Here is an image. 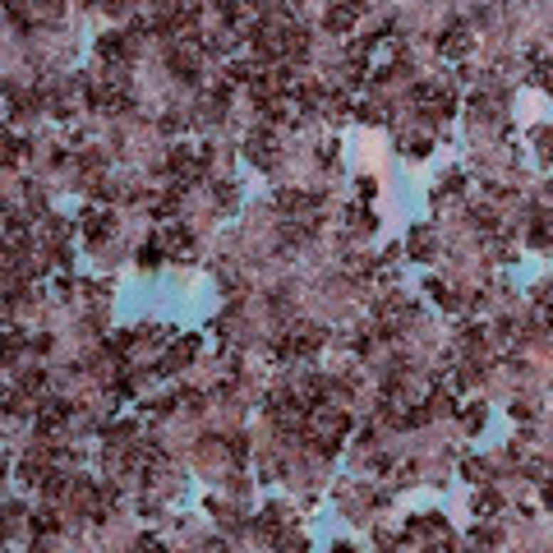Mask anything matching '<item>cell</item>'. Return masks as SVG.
Masks as SVG:
<instances>
[{
    "label": "cell",
    "mask_w": 553,
    "mask_h": 553,
    "mask_svg": "<svg viewBox=\"0 0 553 553\" xmlns=\"http://www.w3.org/2000/svg\"><path fill=\"white\" fill-rule=\"evenodd\" d=\"M535 300H539V323L553 327V286H549V290H539Z\"/></svg>",
    "instance_id": "16"
},
{
    "label": "cell",
    "mask_w": 553,
    "mask_h": 553,
    "mask_svg": "<svg viewBox=\"0 0 553 553\" xmlns=\"http://www.w3.org/2000/svg\"><path fill=\"white\" fill-rule=\"evenodd\" d=\"M226 452H231V457H236V461H245V452H249V438H245V433H236Z\"/></svg>",
    "instance_id": "25"
},
{
    "label": "cell",
    "mask_w": 553,
    "mask_h": 553,
    "mask_svg": "<svg viewBox=\"0 0 553 553\" xmlns=\"http://www.w3.org/2000/svg\"><path fill=\"white\" fill-rule=\"evenodd\" d=\"M83 236H88V245H102V240L111 236V217H106V212H88V217H83Z\"/></svg>",
    "instance_id": "6"
},
{
    "label": "cell",
    "mask_w": 553,
    "mask_h": 553,
    "mask_svg": "<svg viewBox=\"0 0 553 553\" xmlns=\"http://www.w3.org/2000/svg\"><path fill=\"white\" fill-rule=\"evenodd\" d=\"M194 355H199V337H180V342L176 346H171V351L167 355H162V374H171V369H180V364H189L194 360Z\"/></svg>",
    "instance_id": "1"
},
{
    "label": "cell",
    "mask_w": 553,
    "mask_h": 553,
    "mask_svg": "<svg viewBox=\"0 0 553 553\" xmlns=\"http://www.w3.org/2000/svg\"><path fill=\"white\" fill-rule=\"evenodd\" d=\"M314 236V226H286L281 231V245H300V240H309Z\"/></svg>",
    "instance_id": "18"
},
{
    "label": "cell",
    "mask_w": 553,
    "mask_h": 553,
    "mask_svg": "<svg viewBox=\"0 0 553 553\" xmlns=\"http://www.w3.org/2000/svg\"><path fill=\"white\" fill-rule=\"evenodd\" d=\"M355 19H360V9H355V5H342V9H332V14H327V28H332V33H351Z\"/></svg>",
    "instance_id": "11"
},
{
    "label": "cell",
    "mask_w": 553,
    "mask_h": 553,
    "mask_svg": "<svg viewBox=\"0 0 553 553\" xmlns=\"http://www.w3.org/2000/svg\"><path fill=\"white\" fill-rule=\"evenodd\" d=\"M171 70L180 74V83H199V51H189V46H171Z\"/></svg>",
    "instance_id": "2"
},
{
    "label": "cell",
    "mask_w": 553,
    "mask_h": 553,
    "mask_svg": "<svg viewBox=\"0 0 553 553\" xmlns=\"http://www.w3.org/2000/svg\"><path fill=\"white\" fill-rule=\"evenodd\" d=\"M157 130H162V134H176V130H184V115H162V120H157Z\"/></svg>",
    "instance_id": "26"
},
{
    "label": "cell",
    "mask_w": 553,
    "mask_h": 553,
    "mask_svg": "<svg viewBox=\"0 0 553 553\" xmlns=\"http://www.w3.org/2000/svg\"><path fill=\"white\" fill-rule=\"evenodd\" d=\"M429 249H433V236L424 226H415L411 231V254H429Z\"/></svg>",
    "instance_id": "15"
},
{
    "label": "cell",
    "mask_w": 553,
    "mask_h": 553,
    "mask_svg": "<svg viewBox=\"0 0 553 553\" xmlns=\"http://www.w3.org/2000/svg\"><path fill=\"white\" fill-rule=\"evenodd\" d=\"M475 544H498V530H493V526H480V530H475Z\"/></svg>",
    "instance_id": "27"
},
{
    "label": "cell",
    "mask_w": 553,
    "mask_h": 553,
    "mask_svg": "<svg viewBox=\"0 0 553 553\" xmlns=\"http://www.w3.org/2000/svg\"><path fill=\"white\" fill-rule=\"evenodd\" d=\"M162 245L171 249V254H180V258H189V249H194V236L184 226H167V236H162Z\"/></svg>",
    "instance_id": "7"
},
{
    "label": "cell",
    "mask_w": 553,
    "mask_h": 553,
    "mask_svg": "<svg viewBox=\"0 0 553 553\" xmlns=\"http://www.w3.org/2000/svg\"><path fill=\"white\" fill-rule=\"evenodd\" d=\"M56 526H60V517H56V507H42V512H33V530H37V535H51Z\"/></svg>",
    "instance_id": "12"
},
{
    "label": "cell",
    "mask_w": 553,
    "mask_h": 553,
    "mask_svg": "<svg viewBox=\"0 0 553 553\" xmlns=\"http://www.w3.org/2000/svg\"><path fill=\"white\" fill-rule=\"evenodd\" d=\"M318 203H323V194H305V189H281L277 194L281 212H309V208H318Z\"/></svg>",
    "instance_id": "3"
},
{
    "label": "cell",
    "mask_w": 553,
    "mask_h": 553,
    "mask_svg": "<svg viewBox=\"0 0 553 553\" xmlns=\"http://www.w3.org/2000/svg\"><path fill=\"white\" fill-rule=\"evenodd\" d=\"M208 553H226V544H221V539H217V544H208Z\"/></svg>",
    "instance_id": "33"
},
{
    "label": "cell",
    "mask_w": 553,
    "mask_h": 553,
    "mask_svg": "<svg viewBox=\"0 0 553 553\" xmlns=\"http://www.w3.org/2000/svg\"><path fill=\"white\" fill-rule=\"evenodd\" d=\"M429 406H433L429 415H452V396H448V392H433V401H429Z\"/></svg>",
    "instance_id": "23"
},
{
    "label": "cell",
    "mask_w": 553,
    "mask_h": 553,
    "mask_svg": "<svg viewBox=\"0 0 553 553\" xmlns=\"http://www.w3.org/2000/svg\"><path fill=\"white\" fill-rule=\"evenodd\" d=\"M498 507H502L498 493H480V498H475V512H480V517H484V512H498Z\"/></svg>",
    "instance_id": "20"
},
{
    "label": "cell",
    "mask_w": 553,
    "mask_h": 553,
    "mask_svg": "<svg viewBox=\"0 0 553 553\" xmlns=\"http://www.w3.org/2000/svg\"><path fill=\"white\" fill-rule=\"evenodd\" d=\"M0 411L5 415H28L33 406H28V392H19V387H0Z\"/></svg>",
    "instance_id": "8"
},
{
    "label": "cell",
    "mask_w": 553,
    "mask_h": 553,
    "mask_svg": "<svg viewBox=\"0 0 553 553\" xmlns=\"http://www.w3.org/2000/svg\"><path fill=\"white\" fill-rule=\"evenodd\" d=\"M23 517L28 512L19 507V502H9L5 512H0V539H9V535H19V526H23Z\"/></svg>",
    "instance_id": "10"
},
{
    "label": "cell",
    "mask_w": 553,
    "mask_h": 553,
    "mask_svg": "<svg viewBox=\"0 0 553 553\" xmlns=\"http://www.w3.org/2000/svg\"><path fill=\"white\" fill-rule=\"evenodd\" d=\"M530 240H535V245H549V240H553V226H549L544 217H535V226H530Z\"/></svg>",
    "instance_id": "19"
},
{
    "label": "cell",
    "mask_w": 553,
    "mask_h": 553,
    "mask_svg": "<svg viewBox=\"0 0 553 553\" xmlns=\"http://www.w3.org/2000/svg\"><path fill=\"white\" fill-rule=\"evenodd\" d=\"M438 46H443L448 56H465V51H470V33H465V23H452L448 33H443Z\"/></svg>",
    "instance_id": "5"
},
{
    "label": "cell",
    "mask_w": 553,
    "mask_h": 553,
    "mask_svg": "<svg viewBox=\"0 0 553 553\" xmlns=\"http://www.w3.org/2000/svg\"><path fill=\"white\" fill-rule=\"evenodd\" d=\"M401 148H406V157H424V152H429V139H406Z\"/></svg>",
    "instance_id": "24"
},
{
    "label": "cell",
    "mask_w": 553,
    "mask_h": 553,
    "mask_svg": "<svg viewBox=\"0 0 553 553\" xmlns=\"http://www.w3.org/2000/svg\"><path fill=\"white\" fill-rule=\"evenodd\" d=\"M465 429H470V433L484 429V411H480V406H475V411H465Z\"/></svg>",
    "instance_id": "28"
},
{
    "label": "cell",
    "mask_w": 553,
    "mask_h": 553,
    "mask_svg": "<svg viewBox=\"0 0 553 553\" xmlns=\"http://www.w3.org/2000/svg\"><path fill=\"white\" fill-rule=\"evenodd\" d=\"M273 148H277V139L268 130H258L254 139H249V162H254V167H273V162H277Z\"/></svg>",
    "instance_id": "4"
},
{
    "label": "cell",
    "mask_w": 553,
    "mask_h": 553,
    "mask_svg": "<svg viewBox=\"0 0 553 553\" xmlns=\"http://www.w3.org/2000/svg\"><path fill=\"white\" fill-rule=\"evenodd\" d=\"M475 226H480V231H493V212L480 208V212H475Z\"/></svg>",
    "instance_id": "31"
},
{
    "label": "cell",
    "mask_w": 553,
    "mask_h": 553,
    "mask_svg": "<svg viewBox=\"0 0 553 553\" xmlns=\"http://www.w3.org/2000/svg\"><path fill=\"white\" fill-rule=\"evenodd\" d=\"M42 387H46L42 369H23V374H19V392H42Z\"/></svg>",
    "instance_id": "13"
},
{
    "label": "cell",
    "mask_w": 553,
    "mask_h": 553,
    "mask_svg": "<svg viewBox=\"0 0 553 553\" xmlns=\"http://www.w3.org/2000/svg\"><path fill=\"white\" fill-rule=\"evenodd\" d=\"M42 489H46V498H60V493H70V480H65L60 470H51V475L42 480Z\"/></svg>",
    "instance_id": "14"
},
{
    "label": "cell",
    "mask_w": 553,
    "mask_h": 553,
    "mask_svg": "<svg viewBox=\"0 0 553 553\" xmlns=\"http://www.w3.org/2000/svg\"><path fill=\"white\" fill-rule=\"evenodd\" d=\"M465 475H475V480H484V475H489V465H484V461H465Z\"/></svg>",
    "instance_id": "32"
},
{
    "label": "cell",
    "mask_w": 553,
    "mask_h": 553,
    "mask_svg": "<svg viewBox=\"0 0 553 553\" xmlns=\"http://www.w3.org/2000/svg\"><path fill=\"white\" fill-rule=\"evenodd\" d=\"M134 553H162V544L152 535H143V539H134Z\"/></svg>",
    "instance_id": "30"
},
{
    "label": "cell",
    "mask_w": 553,
    "mask_h": 553,
    "mask_svg": "<svg viewBox=\"0 0 553 553\" xmlns=\"http://www.w3.org/2000/svg\"><path fill=\"white\" fill-rule=\"evenodd\" d=\"M268 309H273V314H286V309H290V290H273Z\"/></svg>",
    "instance_id": "22"
},
{
    "label": "cell",
    "mask_w": 553,
    "mask_h": 553,
    "mask_svg": "<svg viewBox=\"0 0 553 553\" xmlns=\"http://www.w3.org/2000/svg\"><path fill=\"white\" fill-rule=\"evenodd\" d=\"M134 387H139V383H134L130 374H120V378H115V396H134Z\"/></svg>",
    "instance_id": "29"
},
{
    "label": "cell",
    "mask_w": 553,
    "mask_h": 553,
    "mask_svg": "<svg viewBox=\"0 0 553 553\" xmlns=\"http://www.w3.org/2000/svg\"><path fill=\"white\" fill-rule=\"evenodd\" d=\"M139 263H143V268H157V263H162V249H157V245H143V249H139Z\"/></svg>",
    "instance_id": "21"
},
{
    "label": "cell",
    "mask_w": 553,
    "mask_h": 553,
    "mask_svg": "<svg viewBox=\"0 0 553 553\" xmlns=\"http://www.w3.org/2000/svg\"><path fill=\"white\" fill-rule=\"evenodd\" d=\"M212 194H217L221 208H236V184H231V180H217V189H212Z\"/></svg>",
    "instance_id": "17"
},
{
    "label": "cell",
    "mask_w": 553,
    "mask_h": 553,
    "mask_svg": "<svg viewBox=\"0 0 553 553\" xmlns=\"http://www.w3.org/2000/svg\"><path fill=\"white\" fill-rule=\"evenodd\" d=\"M0 475H5V465H0Z\"/></svg>",
    "instance_id": "34"
},
{
    "label": "cell",
    "mask_w": 553,
    "mask_h": 553,
    "mask_svg": "<svg viewBox=\"0 0 553 553\" xmlns=\"http://www.w3.org/2000/svg\"><path fill=\"white\" fill-rule=\"evenodd\" d=\"M258 530H263L268 539H281V530H286V512H281V507H268L263 517H258Z\"/></svg>",
    "instance_id": "9"
}]
</instances>
